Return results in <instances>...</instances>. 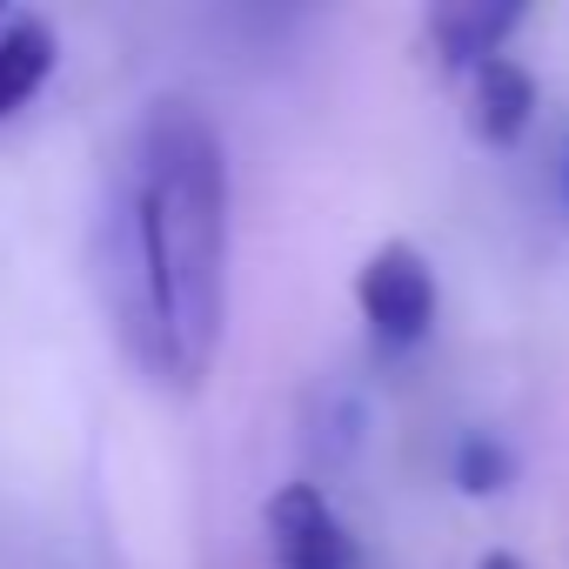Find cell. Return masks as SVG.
I'll list each match as a JSON object with an SVG mask.
<instances>
[{"label":"cell","mask_w":569,"mask_h":569,"mask_svg":"<svg viewBox=\"0 0 569 569\" xmlns=\"http://www.w3.org/2000/svg\"><path fill=\"white\" fill-rule=\"evenodd\" d=\"M536 108H542V88L516 54H489L482 68H469V128H476V141H489V148L522 141Z\"/></svg>","instance_id":"obj_4"},{"label":"cell","mask_w":569,"mask_h":569,"mask_svg":"<svg viewBox=\"0 0 569 569\" xmlns=\"http://www.w3.org/2000/svg\"><path fill=\"white\" fill-rule=\"evenodd\" d=\"M436 268L416 241H382L356 268V309L382 349H416L436 329Z\"/></svg>","instance_id":"obj_2"},{"label":"cell","mask_w":569,"mask_h":569,"mask_svg":"<svg viewBox=\"0 0 569 569\" xmlns=\"http://www.w3.org/2000/svg\"><path fill=\"white\" fill-rule=\"evenodd\" d=\"M522 28V8H436L429 14V41L442 54V68H482L489 54H509V34Z\"/></svg>","instance_id":"obj_6"},{"label":"cell","mask_w":569,"mask_h":569,"mask_svg":"<svg viewBox=\"0 0 569 569\" xmlns=\"http://www.w3.org/2000/svg\"><path fill=\"white\" fill-rule=\"evenodd\" d=\"M562 201H569V141H562Z\"/></svg>","instance_id":"obj_9"},{"label":"cell","mask_w":569,"mask_h":569,"mask_svg":"<svg viewBox=\"0 0 569 569\" xmlns=\"http://www.w3.org/2000/svg\"><path fill=\"white\" fill-rule=\"evenodd\" d=\"M54 61H61V48H54V34H48L41 14L0 8V121L21 114V108L48 88Z\"/></svg>","instance_id":"obj_5"},{"label":"cell","mask_w":569,"mask_h":569,"mask_svg":"<svg viewBox=\"0 0 569 569\" xmlns=\"http://www.w3.org/2000/svg\"><path fill=\"white\" fill-rule=\"evenodd\" d=\"M456 482H462L469 496L509 489V482H516V449H509L496 429H469V436L456 442Z\"/></svg>","instance_id":"obj_7"},{"label":"cell","mask_w":569,"mask_h":569,"mask_svg":"<svg viewBox=\"0 0 569 569\" xmlns=\"http://www.w3.org/2000/svg\"><path fill=\"white\" fill-rule=\"evenodd\" d=\"M228 148L201 101L161 94L141 108L114 168L101 268L108 316L128 356L174 389H194L228 329Z\"/></svg>","instance_id":"obj_1"},{"label":"cell","mask_w":569,"mask_h":569,"mask_svg":"<svg viewBox=\"0 0 569 569\" xmlns=\"http://www.w3.org/2000/svg\"><path fill=\"white\" fill-rule=\"evenodd\" d=\"M268 542L281 569H369L362 536L322 496V482H281L268 496Z\"/></svg>","instance_id":"obj_3"},{"label":"cell","mask_w":569,"mask_h":569,"mask_svg":"<svg viewBox=\"0 0 569 569\" xmlns=\"http://www.w3.org/2000/svg\"><path fill=\"white\" fill-rule=\"evenodd\" d=\"M476 569H529V562H522V556H509V549H489Z\"/></svg>","instance_id":"obj_8"}]
</instances>
